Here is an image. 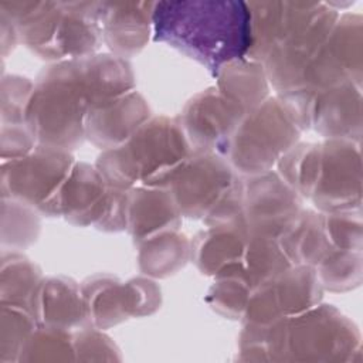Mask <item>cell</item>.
I'll list each match as a JSON object with an SVG mask.
<instances>
[{"label":"cell","mask_w":363,"mask_h":363,"mask_svg":"<svg viewBox=\"0 0 363 363\" xmlns=\"http://www.w3.org/2000/svg\"><path fill=\"white\" fill-rule=\"evenodd\" d=\"M133 89L130 62L115 54L52 62L34 82L26 123L37 145L71 152L85 139L88 109Z\"/></svg>","instance_id":"6da1fadb"},{"label":"cell","mask_w":363,"mask_h":363,"mask_svg":"<svg viewBox=\"0 0 363 363\" xmlns=\"http://www.w3.org/2000/svg\"><path fill=\"white\" fill-rule=\"evenodd\" d=\"M250 60L262 64L268 82L284 95L299 88L328 40L339 10L332 3L250 1Z\"/></svg>","instance_id":"7a4b0ae2"},{"label":"cell","mask_w":363,"mask_h":363,"mask_svg":"<svg viewBox=\"0 0 363 363\" xmlns=\"http://www.w3.org/2000/svg\"><path fill=\"white\" fill-rule=\"evenodd\" d=\"M152 34L216 77L225 64L248 57L251 13L240 0L156 1Z\"/></svg>","instance_id":"3957f363"},{"label":"cell","mask_w":363,"mask_h":363,"mask_svg":"<svg viewBox=\"0 0 363 363\" xmlns=\"http://www.w3.org/2000/svg\"><path fill=\"white\" fill-rule=\"evenodd\" d=\"M240 352L244 360L353 362L360 359L362 336L349 318L319 302L267 325L244 323Z\"/></svg>","instance_id":"277c9868"},{"label":"cell","mask_w":363,"mask_h":363,"mask_svg":"<svg viewBox=\"0 0 363 363\" xmlns=\"http://www.w3.org/2000/svg\"><path fill=\"white\" fill-rule=\"evenodd\" d=\"M278 174L319 211L362 210L360 142L325 139L296 143L277 163Z\"/></svg>","instance_id":"5b68a950"},{"label":"cell","mask_w":363,"mask_h":363,"mask_svg":"<svg viewBox=\"0 0 363 363\" xmlns=\"http://www.w3.org/2000/svg\"><path fill=\"white\" fill-rule=\"evenodd\" d=\"M18 40L54 62L95 54L102 44L101 1H0Z\"/></svg>","instance_id":"8992f818"},{"label":"cell","mask_w":363,"mask_h":363,"mask_svg":"<svg viewBox=\"0 0 363 363\" xmlns=\"http://www.w3.org/2000/svg\"><path fill=\"white\" fill-rule=\"evenodd\" d=\"M191 152L177 118L152 116L125 143L102 150L95 166L121 190L138 186L167 189Z\"/></svg>","instance_id":"52a82bcc"},{"label":"cell","mask_w":363,"mask_h":363,"mask_svg":"<svg viewBox=\"0 0 363 363\" xmlns=\"http://www.w3.org/2000/svg\"><path fill=\"white\" fill-rule=\"evenodd\" d=\"M241 174L225 157L193 150L169 184L182 216L207 225L233 221L241 207Z\"/></svg>","instance_id":"ba28073f"},{"label":"cell","mask_w":363,"mask_h":363,"mask_svg":"<svg viewBox=\"0 0 363 363\" xmlns=\"http://www.w3.org/2000/svg\"><path fill=\"white\" fill-rule=\"evenodd\" d=\"M301 132L282 99L268 96L242 116L224 157L241 176L265 173L298 143Z\"/></svg>","instance_id":"9c48e42d"},{"label":"cell","mask_w":363,"mask_h":363,"mask_svg":"<svg viewBox=\"0 0 363 363\" xmlns=\"http://www.w3.org/2000/svg\"><path fill=\"white\" fill-rule=\"evenodd\" d=\"M74 164L69 152L37 145L21 157L1 162V196L23 201L43 216H60L62 189Z\"/></svg>","instance_id":"30bf717a"},{"label":"cell","mask_w":363,"mask_h":363,"mask_svg":"<svg viewBox=\"0 0 363 363\" xmlns=\"http://www.w3.org/2000/svg\"><path fill=\"white\" fill-rule=\"evenodd\" d=\"M60 216L79 227L101 231L126 230V190L113 187L96 169L75 162L62 189Z\"/></svg>","instance_id":"8fae6325"},{"label":"cell","mask_w":363,"mask_h":363,"mask_svg":"<svg viewBox=\"0 0 363 363\" xmlns=\"http://www.w3.org/2000/svg\"><path fill=\"white\" fill-rule=\"evenodd\" d=\"M303 129L325 139H362V88L342 84L320 91H294L278 95Z\"/></svg>","instance_id":"7c38bea8"},{"label":"cell","mask_w":363,"mask_h":363,"mask_svg":"<svg viewBox=\"0 0 363 363\" xmlns=\"http://www.w3.org/2000/svg\"><path fill=\"white\" fill-rule=\"evenodd\" d=\"M362 23L360 14H339L328 40L308 67L299 88L295 91H320L347 82L362 88Z\"/></svg>","instance_id":"4fadbf2b"},{"label":"cell","mask_w":363,"mask_h":363,"mask_svg":"<svg viewBox=\"0 0 363 363\" xmlns=\"http://www.w3.org/2000/svg\"><path fill=\"white\" fill-rule=\"evenodd\" d=\"M86 323L106 329L129 316H143L160 305V288L149 278L121 282L116 277L98 274L81 284Z\"/></svg>","instance_id":"5bb4252c"},{"label":"cell","mask_w":363,"mask_h":363,"mask_svg":"<svg viewBox=\"0 0 363 363\" xmlns=\"http://www.w3.org/2000/svg\"><path fill=\"white\" fill-rule=\"evenodd\" d=\"M322 295L323 288L311 267L291 265L252 289L241 319L267 325L318 305Z\"/></svg>","instance_id":"9a60e30c"},{"label":"cell","mask_w":363,"mask_h":363,"mask_svg":"<svg viewBox=\"0 0 363 363\" xmlns=\"http://www.w3.org/2000/svg\"><path fill=\"white\" fill-rule=\"evenodd\" d=\"M241 207L235 218L250 233L279 237L302 210V197L285 183L278 172L241 176Z\"/></svg>","instance_id":"2e32d148"},{"label":"cell","mask_w":363,"mask_h":363,"mask_svg":"<svg viewBox=\"0 0 363 363\" xmlns=\"http://www.w3.org/2000/svg\"><path fill=\"white\" fill-rule=\"evenodd\" d=\"M247 111L217 86L196 94L177 116L193 150L224 157L227 145Z\"/></svg>","instance_id":"e0dca14e"},{"label":"cell","mask_w":363,"mask_h":363,"mask_svg":"<svg viewBox=\"0 0 363 363\" xmlns=\"http://www.w3.org/2000/svg\"><path fill=\"white\" fill-rule=\"evenodd\" d=\"M152 118L145 98L133 91L94 104L85 118V139L101 150L125 143Z\"/></svg>","instance_id":"ac0fdd59"},{"label":"cell","mask_w":363,"mask_h":363,"mask_svg":"<svg viewBox=\"0 0 363 363\" xmlns=\"http://www.w3.org/2000/svg\"><path fill=\"white\" fill-rule=\"evenodd\" d=\"M248 238L250 233L238 218L224 224L207 225L190 241V258L201 274L214 278L237 275L242 268Z\"/></svg>","instance_id":"d6986e66"},{"label":"cell","mask_w":363,"mask_h":363,"mask_svg":"<svg viewBox=\"0 0 363 363\" xmlns=\"http://www.w3.org/2000/svg\"><path fill=\"white\" fill-rule=\"evenodd\" d=\"M153 1H101L102 43L125 60L139 54L152 31Z\"/></svg>","instance_id":"ffe728a7"},{"label":"cell","mask_w":363,"mask_h":363,"mask_svg":"<svg viewBox=\"0 0 363 363\" xmlns=\"http://www.w3.org/2000/svg\"><path fill=\"white\" fill-rule=\"evenodd\" d=\"M182 213L166 187H132L126 190V230L135 244L167 231H176Z\"/></svg>","instance_id":"44dd1931"},{"label":"cell","mask_w":363,"mask_h":363,"mask_svg":"<svg viewBox=\"0 0 363 363\" xmlns=\"http://www.w3.org/2000/svg\"><path fill=\"white\" fill-rule=\"evenodd\" d=\"M38 325L74 329L86 323L81 285L67 277L41 278L31 298Z\"/></svg>","instance_id":"7402d4cb"},{"label":"cell","mask_w":363,"mask_h":363,"mask_svg":"<svg viewBox=\"0 0 363 363\" xmlns=\"http://www.w3.org/2000/svg\"><path fill=\"white\" fill-rule=\"evenodd\" d=\"M217 88L240 104L247 112L262 104L269 95V82L261 62L244 58L233 61L220 68Z\"/></svg>","instance_id":"603a6c76"},{"label":"cell","mask_w":363,"mask_h":363,"mask_svg":"<svg viewBox=\"0 0 363 363\" xmlns=\"http://www.w3.org/2000/svg\"><path fill=\"white\" fill-rule=\"evenodd\" d=\"M138 247L139 269L153 278H166L176 274L184 267L191 254L190 240L179 230L159 234Z\"/></svg>","instance_id":"cb8c5ba5"},{"label":"cell","mask_w":363,"mask_h":363,"mask_svg":"<svg viewBox=\"0 0 363 363\" xmlns=\"http://www.w3.org/2000/svg\"><path fill=\"white\" fill-rule=\"evenodd\" d=\"M1 261V302H16L31 308V298L43 278L38 267L16 251L4 252Z\"/></svg>","instance_id":"d4e9b609"},{"label":"cell","mask_w":363,"mask_h":363,"mask_svg":"<svg viewBox=\"0 0 363 363\" xmlns=\"http://www.w3.org/2000/svg\"><path fill=\"white\" fill-rule=\"evenodd\" d=\"M362 251L335 250L313 271L323 288L346 292L362 284Z\"/></svg>","instance_id":"484cf974"},{"label":"cell","mask_w":363,"mask_h":363,"mask_svg":"<svg viewBox=\"0 0 363 363\" xmlns=\"http://www.w3.org/2000/svg\"><path fill=\"white\" fill-rule=\"evenodd\" d=\"M18 360H75L74 333L62 328L38 325L27 339Z\"/></svg>","instance_id":"4316f807"},{"label":"cell","mask_w":363,"mask_h":363,"mask_svg":"<svg viewBox=\"0 0 363 363\" xmlns=\"http://www.w3.org/2000/svg\"><path fill=\"white\" fill-rule=\"evenodd\" d=\"M37 326L38 322L30 306L1 302V359L6 360L7 353H11V360H18L27 339Z\"/></svg>","instance_id":"83f0119b"},{"label":"cell","mask_w":363,"mask_h":363,"mask_svg":"<svg viewBox=\"0 0 363 363\" xmlns=\"http://www.w3.org/2000/svg\"><path fill=\"white\" fill-rule=\"evenodd\" d=\"M251 291V286L237 275L220 277L208 289L206 301L223 316L241 319Z\"/></svg>","instance_id":"f1b7e54d"},{"label":"cell","mask_w":363,"mask_h":363,"mask_svg":"<svg viewBox=\"0 0 363 363\" xmlns=\"http://www.w3.org/2000/svg\"><path fill=\"white\" fill-rule=\"evenodd\" d=\"M319 213L328 240L336 250L362 251V210Z\"/></svg>","instance_id":"f546056e"},{"label":"cell","mask_w":363,"mask_h":363,"mask_svg":"<svg viewBox=\"0 0 363 363\" xmlns=\"http://www.w3.org/2000/svg\"><path fill=\"white\" fill-rule=\"evenodd\" d=\"M34 84L27 78L11 75L1 82V121L3 125L26 123V111Z\"/></svg>","instance_id":"4dcf8cb0"},{"label":"cell","mask_w":363,"mask_h":363,"mask_svg":"<svg viewBox=\"0 0 363 363\" xmlns=\"http://www.w3.org/2000/svg\"><path fill=\"white\" fill-rule=\"evenodd\" d=\"M75 360H116L118 347L96 328H82L74 333Z\"/></svg>","instance_id":"1f68e13d"}]
</instances>
